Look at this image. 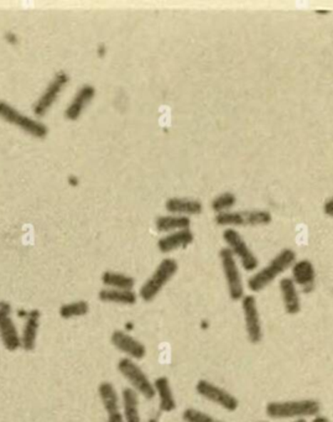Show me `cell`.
<instances>
[{
	"instance_id": "1",
	"label": "cell",
	"mask_w": 333,
	"mask_h": 422,
	"mask_svg": "<svg viewBox=\"0 0 333 422\" xmlns=\"http://www.w3.org/2000/svg\"><path fill=\"white\" fill-rule=\"evenodd\" d=\"M296 262V253L292 249H282L275 258L272 259L267 267L260 269L259 272L249 277L248 289L253 292L263 290L267 285H270L279 275L287 272Z\"/></svg>"
},
{
	"instance_id": "2",
	"label": "cell",
	"mask_w": 333,
	"mask_h": 422,
	"mask_svg": "<svg viewBox=\"0 0 333 422\" xmlns=\"http://www.w3.org/2000/svg\"><path fill=\"white\" fill-rule=\"evenodd\" d=\"M267 415L270 418H314L321 411V405L316 400H292V401H272L267 405Z\"/></svg>"
},
{
	"instance_id": "3",
	"label": "cell",
	"mask_w": 333,
	"mask_h": 422,
	"mask_svg": "<svg viewBox=\"0 0 333 422\" xmlns=\"http://www.w3.org/2000/svg\"><path fill=\"white\" fill-rule=\"evenodd\" d=\"M0 119L20 128L24 132L39 139L46 138L50 132L48 127L43 120L29 117L26 114L20 112L19 109L15 108L13 104L8 103L3 99H0Z\"/></svg>"
},
{
	"instance_id": "4",
	"label": "cell",
	"mask_w": 333,
	"mask_h": 422,
	"mask_svg": "<svg viewBox=\"0 0 333 422\" xmlns=\"http://www.w3.org/2000/svg\"><path fill=\"white\" fill-rule=\"evenodd\" d=\"M178 264L175 259L166 258L161 260L158 265L155 272L151 274V277L141 285L139 295L145 302L154 300L159 295L160 291L164 289L165 285L175 277L178 272Z\"/></svg>"
},
{
	"instance_id": "5",
	"label": "cell",
	"mask_w": 333,
	"mask_h": 422,
	"mask_svg": "<svg viewBox=\"0 0 333 422\" xmlns=\"http://www.w3.org/2000/svg\"><path fill=\"white\" fill-rule=\"evenodd\" d=\"M118 371L122 374L128 383L135 390L138 394L143 395L145 399L151 400L155 398L154 383H151L149 376H146L140 366L130 358H123L118 361Z\"/></svg>"
},
{
	"instance_id": "6",
	"label": "cell",
	"mask_w": 333,
	"mask_h": 422,
	"mask_svg": "<svg viewBox=\"0 0 333 422\" xmlns=\"http://www.w3.org/2000/svg\"><path fill=\"white\" fill-rule=\"evenodd\" d=\"M68 83H70V75L66 71H57L51 81L47 83L43 93L40 94L39 98L34 102L33 113L35 117H45Z\"/></svg>"
},
{
	"instance_id": "7",
	"label": "cell",
	"mask_w": 333,
	"mask_h": 422,
	"mask_svg": "<svg viewBox=\"0 0 333 422\" xmlns=\"http://www.w3.org/2000/svg\"><path fill=\"white\" fill-rule=\"evenodd\" d=\"M220 258L230 299L233 301L242 300L245 297V285L235 255L230 248H222Z\"/></svg>"
},
{
	"instance_id": "8",
	"label": "cell",
	"mask_w": 333,
	"mask_h": 422,
	"mask_svg": "<svg viewBox=\"0 0 333 422\" xmlns=\"http://www.w3.org/2000/svg\"><path fill=\"white\" fill-rule=\"evenodd\" d=\"M223 240L228 245V248L230 249V252L233 253V255L240 259L242 267L245 270L254 272L258 267V258L250 250L248 245L243 240V237L240 235V232H237L233 228H227L223 232Z\"/></svg>"
},
{
	"instance_id": "9",
	"label": "cell",
	"mask_w": 333,
	"mask_h": 422,
	"mask_svg": "<svg viewBox=\"0 0 333 422\" xmlns=\"http://www.w3.org/2000/svg\"><path fill=\"white\" fill-rule=\"evenodd\" d=\"M0 339L9 352L21 348V338L11 319V306L6 301H0Z\"/></svg>"
},
{
	"instance_id": "10",
	"label": "cell",
	"mask_w": 333,
	"mask_h": 422,
	"mask_svg": "<svg viewBox=\"0 0 333 422\" xmlns=\"http://www.w3.org/2000/svg\"><path fill=\"white\" fill-rule=\"evenodd\" d=\"M196 390H198V394L201 395L202 398L220 405L221 408L230 413H233L238 408V400L235 395L230 394V391L213 384L211 381L200 380L196 385Z\"/></svg>"
},
{
	"instance_id": "11",
	"label": "cell",
	"mask_w": 333,
	"mask_h": 422,
	"mask_svg": "<svg viewBox=\"0 0 333 422\" xmlns=\"http://www.w3.org/2000/svg\"><path fill=\"white\" fill-rule=\"evenodd\" d=\"M220 225H265L272 222V215L267 211L223 212L216 216Z\"/></svg>"
},
{
	"instance_id": "12",
	"label": "cell",
	"mask_w": 333,
	"mask_h": 422,
	"mask_svg": "<svg viewBox=\"0 0 333 422\" xmlns=\"http://www.w3.org/2000/svg\"><path fill=\"white\" fill-rule=\"evenodd\" d=\"M242 310L245 314V329L249 341L254 344L260 342L263 338V329L257 300L253 295H245L242 299Z\"/></svg>"
},
{
	"instance_id": "13",
	"label": "cell",
	"mask_w": 333,
	"mask_h": 422,
	"mask_svg": "<svg viewBox=\"0 0 333 422\" xmlns=\"http://www.w3.org/2000/svg\"><path fill=\"white\" fill-rule=\"evenodd\" d=\"M96 93H97V89L93 85L85 83V85L81 86L80 88L77 89L75 96L71 99L70 103L67 104L66 109L63 112V115L67 120H71V122L77 120L82 115L86 107L96 97Z\"/></svg>"
},
{
	"instance_id": "14",
	"label": "cell",
	"mask_w": 333,
	"mask_h": 422,
	"mask_svg": "<svg viewBox=\"0 0 333 422\" xmlns=\"http://www.w3.org/2000/svg\"><path fill=\"white\" fill-rule=\"evenodd\" d=\"M111 342L118 351L127 354L128 358L130 359L139 361L146 356L145 346L124 331H114L111 337Z\"/></svg>"
},
{
	"instance_id": "15",
	"label": "cell",
	"mask_w": 333,
	"mask_h": 422,
	"mask_svg": "<svg viewBox=\"0 0 333 422\" xmlns=\"http://www.w3.org/2000/svg\"><path fill=\"white\" fill-rule=\"evenodd\" d=\"M292 282L296 287H300L304 292L309 294L314 290V280H316V270L314 264L310 260H300L292 265Z\"/></svg>"
},
{
	"instance_id": "16",
	"label": "cell",
	"mask_w": 333,
	"mask_h": 422,
	"mask_svg": "<svg viewBox=\"0 0 333 422\" xmlns=\"http://www.w3.org/2000/svg\"><path fill=\"white\" fill-rule=\"evenodd\" d=\"M40 319H41V312L39 310H31L26 314L23 332L20 334L21 348L26 352H31L36 347Z\"/></svg>"
},
{
	"instance_id": "17",
	"label": "cell",
	"mask_w": 333,
	"mask_h": 422,
	"mask_svg": "<svg viewBox=\"0 0 333 422\" xmlns=\"http://www.w3.org/2000/svg\"><path fill=\"white\" fill-rule=\"evenodd\" d=\"M195 240L193 230H180L176 232H171L170 235H164L158 242V248L161 253H170L176 249L186 248L188 245L193 243Z\"/></svg>"
},
{
	"instance_id": "18",
	"label": "cell",
	"mask_w": 333,
	"mask_h": 422,
	"mask_svg": "<svg viewBox=\"0 0 333 422\" xmlns=\"http://www.w3.org/2000/svg\"><path fill=\"white\" fill-rule=\"evenodd\" d=\"M280 292H282V304L287 314H299L301 310L300 296L296 287L295 282L291 277H284L279 284Z\"/></svg>"
},
{
	"instance_id": "19",
	"label": "cell",
	"mask_w": 333,
	"mask_h": 422,
	"mask_svg": "<svg viewBox=\"0 0 333 422\" xmlns=\"http://www.w3.org/2000/svg\"><path fill=\"white\" fill-rule=\"evenodd\" d=\"M165 207L171 215L178 216H191V215H200L202 212L201 202L193 198L171 197L166 201Z\"/></svg>"
},
{
	"instance_id": "20",
	"label": "cell",
	"mask_w": 333,
	"mask_h": 422,
	"mask_svg": "<svg viewBox=\"0 0 333 422\" xmlns=\"http://www.w3.org/2000/svg\"><path fill=\"white\" fill-rule=\"evenodd\" d=\"M155 394L159 396V408L164 413H173L176 408L174 393L166 376H160L154 381Z\"/></svg>"
},
{
	"instance_id": "21",
	"label": "cell",
	"mask_w": 333,
	"mask_h": 422,
	"mask_svg": "<svg viewBox=\"0 0 333 422\" xmlns=\"http://www.w3.org/2000/svg\"><path fill=\"white\" fill-rule=\"evenodd\" d=\"M123 416L125 422H141L139 413V394L132 388L122 391Z\"/></svg>"
},
{
	"instance_id": "22",
	"label": "cell",
	"mask_w": 333,
	"mask_h": 422,
	"mask_svg": "<svg viewBox=\"0 0 333 422\" xmlns=\"http://www.w3.org/2000/svg\"><path fill=\"white\" fill-rule=\"evenodd\" d=\"M98 297L103 302L118 305H134L138 301V295L133 290H117L109 287L99 291Z\"/></svg>"
},
{
	"instance_id": "23",
	"label": "cell",
	"mask_w": 333,
	"mask_h": 422,
	"mask_svg": "<svg viewBox=\"0 0 333 422\" xmlns=\"http://www.w3.org/2000/svg\"><path fill=\"white\" fill-rule=\"evenodd\" d=\"M98 395L108 415L119 411L121 400H119V395L112 383H109V381L101 383L98 386Z\"/></svg>"
},
{
	"instance_id": "24",
	"label": "cell",
	"mask_w": 333,
	"mask_h": 422,
	"mask_svg": "<svg viewBox=\"0 0 333 422\" xmlns=\"http://www.w3.org/2000/svg\"><path fill=\"white\" fill-rule=\"evenodd\" d=\"M191 225V220L186 216L178 215H166L156 218L155 227L159 232H176L180 230H188Z\"/></svg>"
},
{
	"instance_id": "25",
	"label": "cell",
	"mask_w": 333,
	"mask_h": 422,
	"mask_svg": "<svg viewBox=\"0 0 333 422\" xmlns=\"http://www.w3.org/2000/svg\"><path fill=\"white\" fill-rule=\"evenodd\" d=\"M102 282L109 289H117V290H133V287L135 285L134 277L116 272H103Z\"/></svg>"
},
{
	"instance_id": "26",
	"label": "cell",
	"mask_w": 333,
	"mask_h": 422,
	"mask_svg": "<svg viewBox=\"0 0 333 422\" xmlns=\"http://www.w3.org/2000/svg\"><path fill=\"white\" fill-rule=\"evenodd\" d=\"M89 312L88 302L86 301H75V302H71V304H65L61 306L60 309V316L62 319H75V317H82Z\"/></svg>"
},
{
	"instance_id": "27",
	"label": "cell",
	"mask_w": 333,
	"mask_h": 422,
	"mask_svg": "<svg viewBox=\"0 0 333 422\" xmlns=\"http://www.w3.org/2000/svg\"><path fill=\"white\" fill-rule=\"evenodd\" d=\"M235 202H237V197L233 193H222L212 201V210L217 212V215L223 213V212H228V210L235 206Z\"/></svg>"
},
{
	"instance_id": "28",
	"label": "cell",
	"mask_w": 333,
	"mask_h": 422,
	"mask_svg": "<svg viewBox=\"0 0 333 422\" xmlns=\"http://www.w3.org/2000/svg\"><path fill=\"white\" fill-rule=\"evenodd\" d=\"M183 418L185 422H222L196 408H186L183 411Z\"/></svg>"
},
{
	"instance_id": "29",
	"label": "cell",
	"mask_w": 333,
	"mask_h": 422,
	"mask_svg": "<svg viewBox=\"0 0 333 422\" xmlns=\"http://www.w3.org/2000/svg\"><path fill=\"white\" fill-rule=\"evenodd\" d=\"M5 40L8 41V43H11V45H16V43H19V38H18V35L16 34L13 33V31H6L4 35Z\"/></svg>"
},
{
	"instance_id": "30",
	"label": "cell",
	"mask_w": 333,
	"mask_h": 422,
	"mask_svg": "<svg viewBox=\"0 0 333 422\" xmlns=\"http://www.w3.org/2000/svg\"><path fill=\"white\" fill-rule=\"evenodd\" d=\"M107 422H125V420H124L123 413L118 411V413H109Z\"/></svg>"
},
{
	"instance_id": "31",
	"label": "cell",
	"mask_w": 333,
	"mask_h": 422,
	"mask_svg": "<svg viewBox=\"0 0 333 422\" xmlns=\"http://www.w3.org/2000/svg\"><path fill=\"white\" fill-rule=\"evenodd\" d=\"M324 212L327 216L333 217V196L324 203Z\"/></svg>"
},
{
	"instance_id": "32",
	"label": "cell",
	"mask_w": 333,
	"mask_h": 422,
	"mask_svg": "<svg viewBox=\"0 0 333 422\" xmlns=\"http://www.w3.org/2000/svg\"><path fill=\"white\" fill-rule=\"evenodd\" d=\"M68 182H70L72 186H77V185L80 183V180H78L77 176H70V177H68Z\"/></svg>"
},
{
	"instance_id": "33",
	"label": "cell",
	"mask_w": 333,
	"mask_h": 422,
	"mask_svg": "<svg viewBox=\"0 0 333 422\" xmlns=\"http://www.w3.org/2000/svg\"><path fill=\"white\" fill-rule=\"evenodd\" d=\"M311 422H331L329 418H324V416H314V420Z\"/></svg>"
},
{
	"instance_id": "34",
	"label": "cell",
	"mask_w": 333,
	"mask_h": 422,
	"mask_svg": "<svg viewBox=\"0 0 333 422\" xmlns=\"http://www.w3.org/2000/svg\"><path fill=\"white\" fill-rule=\"evenodd\" d=\"M106 46H104V45H101V46L98 47V55L99 56H104V55H106Z\"/></svg>"
},
{
	"instance_id": "35",
	"label": "cell",
	"mask_w": 333,
	"mask_h": 422,
	"mask_svg": "<svg viewBox=\"0 0 333 422\" xmlns=\"http://www.w3.org/2000/svg\"><path fill=\"white\" fill-rule=\"evenodd\" d=\"M292 422H306V420L305 418H297V420H295V421Z\"/></svg>"
},
{
	"instance_id": "36",
	"label": "cell",
	"mask_w": 333,
	"mask_h": 422,
	"mask_svg": "<svg viewBox=\"0 0 333 422\" xmlns=\"http://www.w3.org/2000/svg\"><path fill=\"white\" fill-rule=\"evenodd\" d=\"M146 422H159V420L158 418H150V420H148Z\"/></svg>"
},
{
	"instance_id": "37",
	"label": "cell",
	"mask_w": 333,
	"mask_h": 422,
	"mask_svg": "<svg viewBox=\"0 0 333 422\" xmlns=\"http://www.w3.org/2000/svg\"><path fill=\"white\" fill-rule=\"evenodd\" d=\"M257 422H267V421H257Z\"/></svg>"
}]
</instances>
